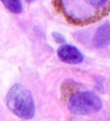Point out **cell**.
I'll return each instance as SVG.
<instances>
[{
    "mask_svg": "<svg viewBox=\"0 0 110 121\" xmlns=\"http://www.w3.org/2000/svg\"><path fill=\"white\" fill-rule=\"evenodd\" d=\"M54 6L71 24L85 26L96 22L110 11V0H54Z\"/></svg>",
    "mask_w": 110,
    "mask_h": 121,
    "instance_id": "obj_1",
    "label": "cell"
},
{
    "mask_svg": "<svg viewBox=\"0 0 110 121\" xmlns=\"http://www.w3.org/2000/svg\"><path fill=\"white\" fill-rule=\"evenodd\" d=\"M8 109L20 118L28 120L34 117L35 106L31 92L23 85L16 84L8 90L6 96Z\"/></svg>",
    "mask_w": 110,
    "mask_h": 121,
    "instance_id": "obj_2",
    "label": "cell"
},
{
    "mask_svg": "<svg viewBox=\"0 0 110 121\" xmlns=\"http://www.w3.org/2000/svg\"><path fill=\"white\" fill-rule=\"evenodd\" d=\"M68 107L76 115L86 116L100 111L102 102L93 91H80L73 94L68 101Z\"/></svg>",
    "mask_w": 110,
    "mask_h": 121,
    "instance_id": "obj_3",
    "label": "cell"
},
{
    "mask_svg": "<svg viewBox=\"0 0 110 121\" xmlns=\"http://www.w3.org/2000/svg\"><path fill=\"white\" fill-rule=\"evenodd\" d=\"M57 55L62 62L71 65L79 64L84 59L83 54L77 48L68 44H63L59 48Z\"/></svg>",
    "mask_w": 110,
    "mask_h": 121,
    "instance_id": "obj_4",
    "label": "cell"
},
{
    "mask_svg": "<svg viewBox=\"0 0 110 121\" xmlns=\"http://www.w3.org/2000/svg\"><path fill=\"white\" fill-rule=\"evenodd\" d=\"M93 45L97 48H104L110 42V26L108 23L100 26L96 30L93 39Z\"/></svg>",
    "mask_w": 110,
    "mask_h": 121,
    "instance_id": "obj_5",
    "label": "cell"
},
{
    "mask_svg": "<svg viewBox=\"0 0 110 121\" xmlns=\"http://www.w3.org/2000/svg\"><path fill=\"white\" fill-rule=\"evenodd\" d=\"M3 5L11 13L19 14L23 12V7L21 0H0Z\"/></svg>",
    "mask_w": 110,
    "mask_h": 121,
    "instance_id": "obj_6",
    "label": "cell"
},
{
    "mask_svg": "<svg viewBox=\"0 0 110 121\" xmlns=\"http://www.w3.org/2000/svg\"><path fill=\"white\" fill-rule=\"evenodd\" d=\"M77 87V84L75 82H73L71 80L66 81L62 86H61V97L64 99H66L67 97H69V94H71L73 91Z\"/></svg>",
    "mask_w": 110,
    "mask_h": 121,
    "instance_id": "obj_7",
    "label": "cell"
},
{
    "mask_svg": "<svg viewBox=\"0 0 110 121\" xmlns=\"http://www.w3.org/2000/svg\"><path fill=\"white\" fill-rule=\"evenodd\" d=\"M52 37L54 39V40L58 44H62L63 45L66 42V39H65L64 36L59 32H52Z\"/></svg>",
    "mask_w": 110,
    "mask_h": 121,
    "instance_id": "obj_8",
    "label": "cell"
},
{
    "mask_svg": "<svg viewBox=\"0 0 110 121\" xmlns=\"http://www.w3.org/2000/svg\"><path fill=\"white\" fill-rule=\"evenodd\" d=\"M28 3H29V4H31V3H33V2H34L35 1H36V0H25Z\"/></svg>",
    "mask_w": 110,
    "mask_h": 121,
    "instance_id": "obj_9",
    "label": "cell"
}]
</instances>
